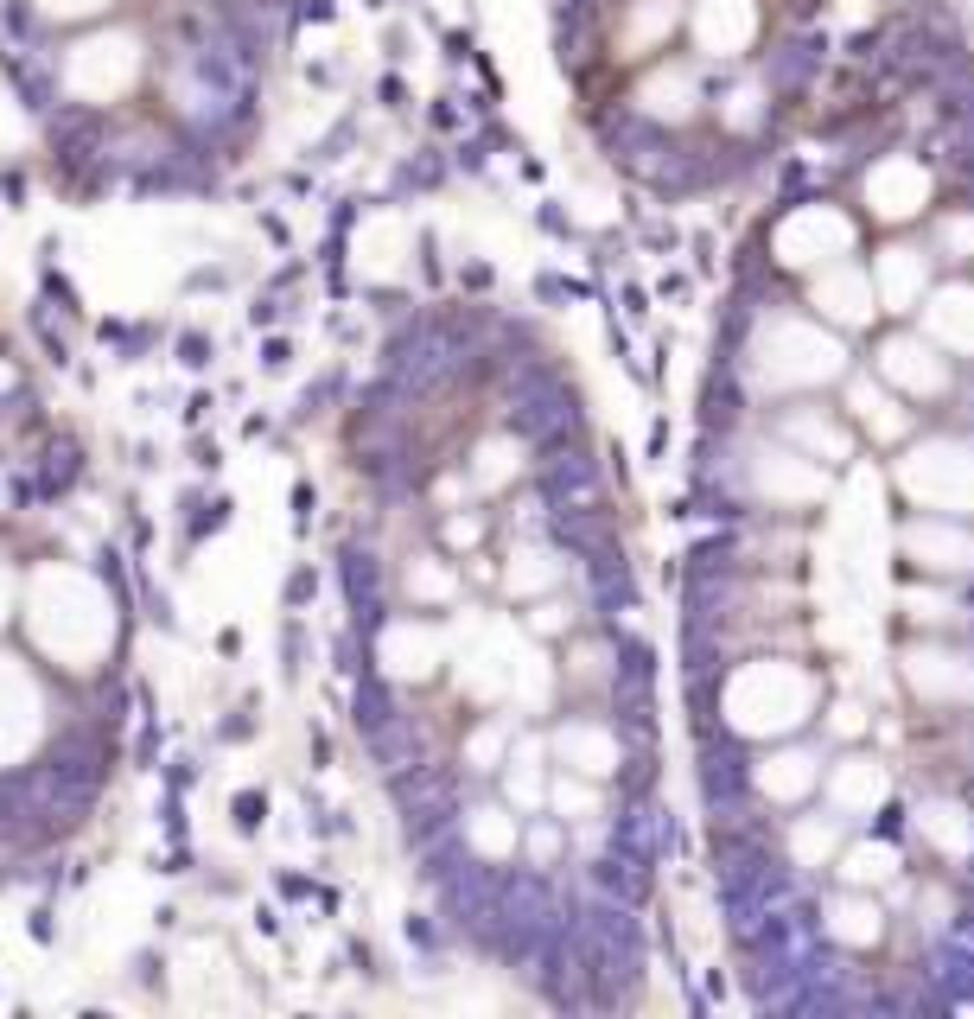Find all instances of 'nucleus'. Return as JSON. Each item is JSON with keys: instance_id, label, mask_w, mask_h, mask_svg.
<instances>
[{"instance_id": "nucleus-22", "label": "nucleus", "mask_w": 974, "mask_h": 1019, "mask_svg": "<svg viewBox=\"0 0 974 1019\" xmlns=\"http://www.w3.org/2000/svg\"><path fill=\"white\" fill-rule=\"evenodd\" d=\"M503 790H510V809H529V816H542V809H548L542 739H516V746L503 752Z\"/></svg>"}, {"instance_id": "nucleus-13", "label": "nucleus", "mask_w": 974, "mask_h": 1019, "mask_svg": "<svg viewBox=\"0 0 974 1019\" xmlns=\"http://www.w3.org/2000/svg\"><path fill=\"white\" fill-rule=\"evenodd\" d=\"M898 669L924 701H974V663L949 644H911L898 656Z\"/></svg>"}, {"instance_id": "nucleus-28", "label": "nucleus", "mask_w": 974, "mask_h": 1019, "mask_svg": "<svg viewBox=\"0 0 974 1019\" xmlns=\"http://www.w3.org/2000/svg\"><path fill=\"white\" fill-rule=\"evenodd\" d=\"M822 727H828L834 739H841V746H854V739H866V733H873V714H866L860 701H834L828 714H822Z\"/></svg>"}, {"instance_id": "nucleus-6", "label": "nucleus", "mask_w": 974, "mask_h": 1019, "mask_svg": "<svg viewBox=\"0 0 974 1019\" xmlns=\"http://www.w3.org/2000/svg\"><path fill=\"white\" fill-rule=\"evenodd\" d=\"M860 204L879 223H917V217H924V204H930V166L911 160V153H885V160L866 172Z\"/></svg>"}, {"instance_id": "nucleus-30", "label": "nucleus", "mask_w": 974, "mask_h": 1019, "mask_svg": "<svg viewBox=\"0 0 974 1019\" xmlns=\"http://www.w3.org/2000/svg\"><path fill=\"white\" fill-rule=\"evenodd\" d=\"M561 816H554V822H529L523 828V848H529V860H535V867H554V860H561Z\"/></svg>"}, {"instance_id": "nucleus-19", "label": "nucleus", "mask_w": 974, "mask_h": 1019, "mask_svg": "<svg viewBox=\"0 0 974 1019\" xmlns=\"http://www.w3.org/2000/svg\"><path fill=\"white\" fill-rule=\"evenodd\" d=\"M828 937L847 949H879L885 943V905L866 886H841L828 898Z\"/></svg>"}, {"instance_id": "nucleus-2", "label": "nucleus", "mask_w": 974, "mask_h": 1019, "mask_svg": "<svg viewBox=\"0 0 974 1019\" xmlns=\"http://www.w3.org/2000/svg\"><path fill=\"white\" fill-rule=\"evenodd\" d=\"M752 364L764 383L777 389H822L847 370V351L834 338V325H815V319H764L758 325V344H752Z\"/></svg>"}, {"instance_id": "nucleus-7", "label": "nucleus", "mask_w": 974, "mask_h": 1019, "mask_svg": "<svg viewBox=\"0 0 974 1019\" xmlns=\"http://www.w3.org/2000/svg\"><path fill=\"white\" fill-rule=\"evenodd\" d=\"M898 548H904V561H911L917 574H930V580L974 574V529L949 523V516H917V523H904Z\"/></svg>"}, {"instance_id": "nucleus-10", "label": "nucleus", "mask_w": 974, "mask_h": 1019, "mask_svg": "<svg viewBox=\"0 0 974 1019\" xmlns=\"http://www.w3.org/2000/svg\"><path fill=\"white\" fill-rule=\"evenodd\" d=\"M822 790H828V809H834V816L866 822L885 797H892V765L873 758V752H841V758L822 771Z\"/></svg>"}, {"instance_id": "nucleus-18", "label": "nucleus", "mask_w": 974, "mask_h": 1019, "mask_svg": "<svg viewBox=\"0 0 974 1019\" xmlns=\"http://www.w3.org/2000/svg\"><path fill=\"white\" fill-rule=\"evenodd\" d=\"M847 421L866 427V440H879V446H898L904 434H911V408H904V395L885 389L879 376H854V383H847Z\"/></svg>"}, {"instance_id": "nucleus-1", "label": "nucleus", "mask_w": 974, "mask_h": 1019, "mask_svg": "<svg viewBox=\"0 0 974 1019\" xmlns=\"http://www.w3.org/2000/svg\"><path fill=\"white\" fill-rule=\"evenodd\" d=\"M815 707H822V682L790 656H758L726 682V720L752 739H790Z\"/></svg>"}, {"instance_id": "nucleus-3", "label": "nucleus", "mask_w": 974, "mask_h": 1019, "mask_svg": "<svg viewBox=\"0 0 974 1019\" xmlns=\"http://www.w3.org/2000/svg\"><path fill=\"white\" fill-rule=\"evenodd\" d=\"M892 485L911 497L917 510L943 516H974V446L962 440H924L892 465Z\"/></svg>"}, {"instance_id": "nucleus-29", "label": "nucleus", "mask_w": 974, "mask_h": 1019, "mask_svg": "<svg viewBox=\"0 0 974 1019\" xmlns=\"http://www.w3.org/2000/svg\"><path fill=\"white\" fill-rule=\"evenodd\" d=\"M936 243L949 249V262H974V211H949L936 223Z\"/></svg>"}, {"instance_id": "nucleus-11", "label": "nucleus", "mask_w": 974, "mask_h": 1019, "mask_svg": "<svg viewBox=\"0 0 974 1019\" xmlns=\"http://www.w3.org/2000/svg\"><path fill=\"white\" fill-rule=\"evenodd\" d=\"M777 440L796 446V453L815 459V465L854 459V421H841V414L822 408V402H790L784 414H777Z\"/></svg>"}, {"instance_id": "nucleus-33", "label": "nucleus", "mask_w": 974, "mask_h": 1019, "mask_svg": "<svg viewBox=\"0 0 974 1019\" xmlns=\"http://www.w3.org/2000/svg\"><path fill=\"white\" fill-rule=\"evenodd\" d=\"M573 625V612L561 606V599H535V612H529V631L535 637H554V631H567Z\"/></svg>"}, {"instance_id": "nucleus-25", "label": "nucleus", "mask_w": 974, "mask_h": 1019, "mask_svg": "<svg viewBox=\"0 0 974 1019\" xmlns=\"http://www.w3.org/2000/svg\"><path fill=\"white\" fill-rule=\"evenodd\" d=\"M917 828H924L930 848L949 854V860H968V854H974V822H968L962 803H943V797L917 803Z\"/></svg>"}, {"instance_id": "nucleus-32", "label": "nucleus", "mask_w": 974, "mask_h": 1019, "mask_svg": "<svg viewBox=\"0 0 974 1019\" xmlns=\"http://www.w3.org/2000/svg\"><path fill=\"white\" fill-rule=\"evenodd\" d=\"M503 727H478L472 733V746H465V758H472V771H503Z\"/></svg>"}, {"instance_id": "nucleus-8", "label": "nucleus", "mask_w": 974, "mask_h": 1019, "mask_svg": "<svg viewBox=\"0 0 974 1019\" xmlns=\"http://www.w3.org/2000/svg\"><path fill=\"white\" fill-rule=\"evenodd\" d=\"M809 306H815V319H822V325H834V332H866V325H873V313H879V300H873V274L854 268V262H828V268H815V281H809Z\"/></svg>"}, {"instance_id": "nucleus-17", "label": "nucleus", "mask_w": 974, "mask_h": 1019, "mask_svg": "<svg viewBox=\"0 0 974 1019\" xmlns=\"http://www.w3.org/2000/svg\"><path fill=\"white\" fill-rule=\"evenodd\" d=\"M694 109H701L694 64H650L637 77V115H650L663 128H682V122H694Z\"/></svg>"}, {"instance_id": "nucleus-21", "label": "nucleus", "mask_w": 974, "mask_h": 1019, "mask_svg": "<svg viewBox=\"0 0 974 1019\" xmlns=\"http://www.w3.org/2000/svg\"><path fill=\"white\" fill-rule=\"evenodd\" d=\"M675 26H682V0H624L618 58H650V51H663Z\"/></svg>"}, {"instance_id": "nucleus-24", "label": "nucleus", "mask_w": 974, "mask_h": 1019, "mask_svg": "<svg viewBox=\"0 0 974 1019\" xmlns=\"http://www.w3.org/2000/svg\"><path fill=\"white\" fill-rule=\"evenodd\" d=\"M898 867H904L898 848H892V841H873V835H866V841H847V848L834 854V873H841V886H866V892L885 886V879H898Z\"/></svg>"}, {"instance_id": "nucleus-15", "label": "nucleus", "mask_w": 974, "mask_h": 1019, "mask_svg": "<svg viewBox=\"0 0 974 1019\" xmlns=\"http://www.w3.org/2000/svg\"><path fill=\"white\" fill-rule=\"evenodd\" d=\"M917 319H924V338L936 351L974 357V281H943L917 300Z\"/></svg>"}, {"instance_id": "nucleus-14", "label": "nucleus", "mask_w": 974, "mask_h": 1019, "mask_svg": "<svg viewBox=\"0 0 974 1019\" xmlns=\"http://www.w3.org/2000/svg\"><path fill=\"white\" fill-rule=\"evenodd\" d=\"M873 300H879V313H917V300L936 287L930 281V255L924 249H911V243H892V249H879L873 255Z\"/></svg>"}, {"instance_id": "nucleus-31", "label": "nucleus", "mask_w": 974, "mask_h": 1019, "mask_svg": "<svg viewBox=\"0 0 974 1019\" xmlns=\"http://www.w3.org/2000/svg\"><path fill=\"white\" fill-rule=\"evenodd\" d=\"M516 561H523V567H510V586H516V593H542V586L561 580V567H554L548 555H535V548H529V555H516Z\"/></svg>"}, {"instance_id": "nucleus-12", "label": "nucleus", "mask_w": 974, "mask_h": 1019, "mask_svg": "<svg viewBox=\"0 0 974 1019\" xmlns=\"http://www.w3.org/2000/svg\"><path fill=\"white\" fill-rule=\"evenodd\" d=\"M688 39L701 58H739L758 39V0H694Z\"/></svg>"}, {"instance_id": "nucleus-16", "label": "nucleus", "mask_w": 974, "mask_h": 1019, "mask_svg": "<svg viewBox=\"0 0 974 1019\" xmlns=\"http://www.w3.org/2000/svg\"><path fill=\"white\" fill-rule=\"evenodd\" d=\"M822 771L828 765H822L815 746H777V752H764L752 765V784H758V797L796 809V803H809L815 790H822Z\"/></svg>"}, {"instance_id": "nucleus-4", "label": "nucleus", "mask_w": 974, "mask_h": 1019, "mask_svg": "<svg viewBox=\"0 0 974 1019\" xmlns=\"http://www.w3.org/2000/svg\"><path fill=\"white\" fill-rule=\"evenodd\" d=\"M854 243H860V230H854V217H847L841 204H796V211L777 223L771 255L784 268H796V274H815L828 262H847Z\"/></svg>"}, {"instance_id": "nucleus-26", "label": "nucleus", "mask_w": 974, "mask_h": 1019, "mask_svg": "<svg viewBox=\"0 0 974 1019\" xmlns=\"http://www.w3.org/2000/svg\"><path fill=\"white\" fill-rule=\"evenodd\" d=\"M465 841L484 854V860H510L516 848H523V828H516V816L503 803H484L465 816Z\"/></svg>"}, {"instance_id": "nucleus-9", "label": "nucleus", "mask_w": 974, "mask_h": 1019, "mask_svg": "<svg viewBox=\"0 0 974 1019\" xmlns=\"http://www.w3.org/2000/svg\"><path fill=\"white\" fill-rule=\"evenodd\" d=\"M752 497H764V504L777 510H796V504H815V497H828V465L803 459L796 446H764V453L752 459Z\"/></svg>"}, {"instance_id": "nucleus-27", "label": "nucleus", "mask_w": 974, "mask_h": 1019, "mask_svg": "<svg viewBox=\"0 0 974 1019\" xmlns=\"http://www.w3.org/2000/svg\"><path fill=\"white\" fill-rule=\"evenodd\" d=\"M548 809H554L561 822H586V816H599V784H593V777H580V771L548 777Z\"/></svg>"}, {"instance_id": "nucleus-5", "label": "nucleus", "mask_w": 974, "mask_h": 1019, "mask_svg": "<svg viewBox=\"0 0 974 1019\" xmlns=\"http://www.w3.org/2000/svg\"><path fill=\"white\" fill-rule=\"evenodd\" d=\"M873 376L885 389H898L904 402H936L949 389V351H936L924 332H892L873 351Z\"/></svg>"}, {"instance_id": "nucleus-20", "label": "nucleus", "mask_w": 974, "mask_h": 1019, "mask_svg": "<svg viewBox=\"0 0 974 1019\" xmlns=\"http://www.w3.org/2000/svg\"><path fill=\"white\" fill-rule=\"evenodd\" d=\"M554 758H561L567 771L593 777V784H605V777L618 771V739L612 727H593V720H567L561 733H554Z\"/></svg>"}, {"instance_id": "nucleus-23", "label": "nucleus", "mask_w": 974, "mask_h": 1019, "mask_svg": "<svg viewBox=\"0 0 974 1019\" xmlns=\"http://www.w3.org/2000/svg\"><path fill=\"white\" fill-rule=\"evenodd\" d=\"M847 848V816L834 809H809L790 822V860L796 867H834V854Z\"/></svg>"}]
</instances>
